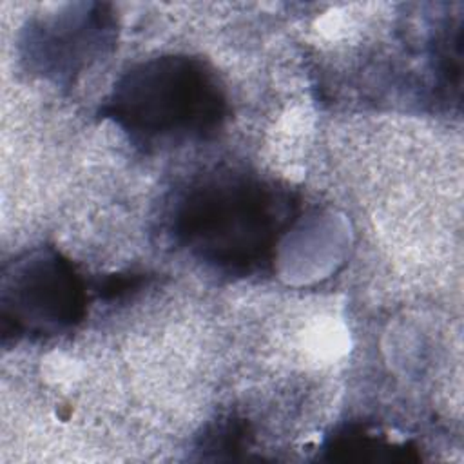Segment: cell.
<instances>
[{"instance_id":"obj_1","label":"cell","mask_w":464,"mask_h":464,"mask_svg":"<svg viewBox=\"0 0 464 464\" xmlns=\"http://www.w3.org/2000/svg\"><path fill=\"white\" fill-rule=\"evenodd\" d=\"M285 203L243 174L194 181L174 205V234L199 259L230 272H250L266 259L283 223Z\"/></svg>"},{"instance_id":"obj_2","label":"cell","mask_w":464,"mask_h":464,"mask_svg":"<svg viewBox=\"0 0 464 464\" xmlns=\"http://www.w3.org/2000/svg\"><path fill=\"white\" fill-rule=\"evenodd\" d=\"M109 114L143 143H178L216 130L225 100L199 60L163 56L134 67L120 80Z\"/></svg>"},{"instance_id":"obj_3","label":"cell","mask_w":464,"mask_h":464,"mask_svg":"<svg viewBox=\"0 0 464 464\" xmlns=\"http://www.w3.org/2000/svg\"><path fill=\"white\" fill-rule=\"evenodd\" d=\"M4 326L18 335H47L74 324L83 314V288L67 259L36 250L14 261L2 285Z\"/></svg>"},{"instance_id":"obj_4","label":"cell","mask_w":464,"mask_h":464,"mask_svg":"<svg viewBox=\"0 0 464 464\" xmlns=\"http://www.w3.org/2000/svg\"><path fill=\"white\" fill-rule=\"evenodd\" d=\"M107 24L102 7L44 20L29 33V56L36 58L45 72L74 74L85 65V60L105 45L103 42L109 38Z\"/></svg>"}]
</instances>
